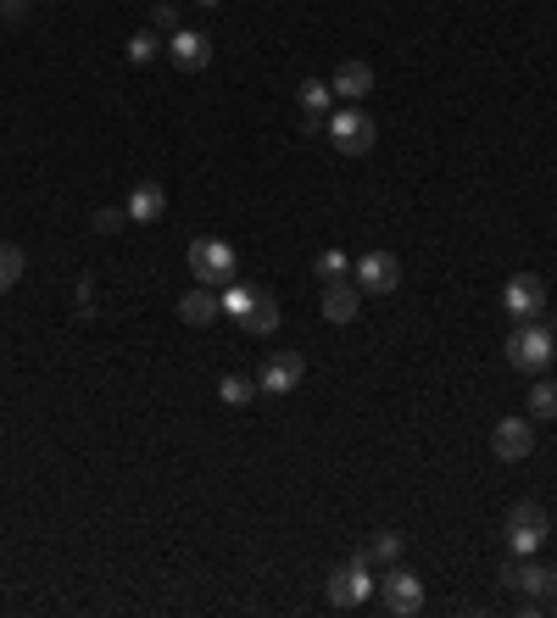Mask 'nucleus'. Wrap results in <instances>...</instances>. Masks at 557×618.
Instances as JSON below:
<instances>
[{
  "label": "nucleus",
  "instance_id": "f3484780",
  "mask_svg": "<svg viewBox=\"0 0 557 618\" xmlns=\"http://www.w3.org/2000/svg\"><path fill=\"white\" fill-rule=\"evenodd\" d=\"M218 312H223V307H218V296H212V291H190V296L178 301V318H184V323H196V329H201V323H212Z\"/></svg>",
  "mask_w": 557,
  "mask_h": 618
},
{
  "label": "nucleus",
  "instance_id": "cd10ccee",
  "mask_svg": "<svg viewBox=\"0 0 557 618\" xmlns=\"http://www.w3.org/2000/svg\"><path fill=\"white\" fill-rule=\"evenodd\" d=\"M157 28H168V34H178V17H173V7H157Z\"/></svg>",
  "mask_w": 557,
  "mask_h": 618
},
{
  "label": "nucleus",
  "instance_id": "39448f33",
  "mask_svg": "<svg viewBox=\"0 0 557 618\" xmlns=\"http://www.w3.org/2000/svg\"><path fill=\"white\" fill-rule=\"evenodd\" d=\"M374 574H368V557H351V563H341L330 580H323V591H330V602L335 607H362L368 596H374Z\"/></svg>",
  "mask_w": 557,
  "mask_h": 618
},
{
  "label": "nucleus",
  "instance_id": "1a4fd4ad",
  "mask_svg": "<svg viewBox=\"0 0 557 618\" xmlns=\"http://www.w3.org/2000/svg\"><path fill=\"white\" fill-rule=\"evenodd\" d=\"M357 268V291L362 296H391L396 284H401V262L391 257V251H368L362 262H351Z\"/></svg>",
  "mask_w": 557,
  "mask_h": 618
},
{
  "label": "nucleus",
  "instance_id": "c85d7f7f",
  "mask_svg": "<svg viewBox=\"0 0 557 618\" xmlns=\"http://www.w3.org/2000/svg\"><path fill=\"white\" fill-rule=\"evenodd\" d=\"M196 7H223V0H196Z\"/></svg>",
  "mask_w": 557,
  "mask_h": 618
},
{
  "label": "nucleus",
  "instance_id": "6e6552de",
  "mask_svg": "<svg viewBox=\"0 0 557 618\" xmlns=\"http://www.w3.org/2000/svg\"><path fill=\"white\" fill-rule=\"evenodd\" d=\"M502 307L513 312L519 323H535L546 312V284L535 273H513V279H507V291H502Z\"/></svg>",
  "mask_w": 557,
  "mask_h": 618
},
{
  "label": "nucleus",
  "instance_id": "4be33fe9",
  "mask_svg": "<svg viewBox=\"0 0 557 618\" xmlns=\"http://www.w3.org/2000/svg\"><path fill=\"white\" fill-rule=\"evenodd\" d=\"M330 101H335V89L323 84V78H307L301 84V112H318L323 118V112H330Z\"/></svg>",
  "mask_w": 557,
  "mask_h": 618
},
{
  "label": "nucleus",
  "instance_id": "f8f14e48",
  "mask_svg": "<svg viewBox=\"0 0 557 618\" xmlns=\"http://www.w3.org/2000/svg\"><path fill=\"white\" fill-rule=\"evenodd\" d=\"M168 57H173V67H184V73H201V67L212 62V39H207L201 28H178V34L168 39Z\"/></svg>",
  "mask_w": 557,
  "mask_h": 618
},
{
  "label": "nucleus",
  "instance_id": "2eb2a0df",
  "mask_svg": "<svg viewBox=\"0 0 557 618\" xmlns=\"http://www.w3.org/2000/svg\"><path fill=\"white\" fill-rule=\"evenodd\" d=\"M330 89L346 95V101H362V95L374 89V67H368V62H341V73L330 78Z\"/></svg>",
  "mask_w": 557,
  "mask_h": 618
},
{
  "label": "nucleus",
  "instance_id": "9b49d317",
  "mask_svg": "<svg viewBox=\"0 0 557 618\" xmlns=\"http://www.w3.org/2000/svg\"><path fill=\"white\" fill-rule=\"evenodd\" d=\"M380 602H385L396 618H407V613L424 607V585H418V574H407V568L391 563V574L380 580Z\"/></svg>",
  "mask_w": 557,
  "mask_h": 618
},
{
  "label": "nucleus",
  "instance_id": "423d86ee",
  "mask_svg": "<svg viewBox=\"0 0 557 618\" xmlns=\"http://www.w3.org/2000/svg\"><path fill=\"white\" fill-rule=\"evenodd\" d=\"M330 139H335V151H346V157H368V151H374V118H368L362 107H346V112L330 118Z\"/></svg>",
  "mask_w": 557,
  "mask_h": 618
},
{
  "label": "nucleus",
  "instance_id": "20e7f679",
  "mask_svg": "<svg viewBox=\"0 0 557 618\" xmlns=\"http://www.w3.org/2000/svg\"><path fill=\"white\" fill-rule=\"evenodd\" d=\"M235 246L228 240H212V234H201V240H190V273L201 279V284H228L235 279Z\"/></svg>",
  "mask_w": 557,
  "mask_h": 618
},
{
  "label": "nucleus",
  "instance_id": "ddd939ff",
  "mask_svg": "<svg viewBox=\"0 0 557 618\" xmlns=\"http://www.w3.org/2000/svg\"><path fill=\"white\" fill-rule=\"evenodd\" d=\"M357 307H362L357 279H351V284H346V279H330V284H323V318H330V323H351Z\"/></svg>",
  "mask_w": 557,
  "mask_h": 618
},
{
  "label": "nucleus",
  "instance_id": "0eeeda50",
  "mask_svg": "<svg viewBox=\"0 0 557 618\" xmlns=\"http://www.w3.org/2000/svg\"><path fill=\"white\" fill-rule=\"evenodd\" d=\"M307 379V357L301 351H278V357H268L262 362V373H257V391L262 396H290L296 385Z\"/></svg>",
  "mask_w": 557,
  "mask_h": 618
},
{
  "label": "nucleus",
  "instance_id": "412c9836",
  "mask_svg": "<svg viewBox=\"0 0 557 618\" xmlns=\"http://www.w3.org/2000/svg\"><path fill=\"white\" fill-rule=\"evenodd\" d=\"M218 396H223L228 407H246V401L257 396V385H251L246 373H223V379H218Z\"/></svg>",
  "mask_w": 557,
  "mask_h": 618
},
{
  "label": "nucleus",
  "instance_id": "7ed1b4c3",
  "mask_svg": "<svg viewBox=\"0 0 557 618\" xmlns=\"http://www.w3.org/2000/svg\"><path fill=\"white\" fill-rule=\"evenodd\" d=\"M502 585L530 596V607H546L557 596V574H552V568H541V563H530V557H507L502 563Z\"/></svg>",
  "mask_w": 557,
  "mask_h": 618
},
{
  "label": "nucleus",
  "instance_id": "f03ea898",
  "mask_svg": "<svg viewBox=\"0 0 557 618\" xmlns=\"http://www.w3.org/2000/svg\"><path fill=\"white\" fill-rule=\"evenodd\" d=\"M546 535H552V518H546V507H535V502H519L513 512H507V557H535Z\"/></svg>",
  "mask_w": 557,
  "mask_h": 618
},
{
  "label": "nucleus",
  "instance_id": "4468645a",
  "mask_svg": "<svg viewBox=\"0 0 557 618\" xmlns=\"http://www.w3.org/2000/svg\"><path fill=\"white\" fill-rule=\"evenodd\" d=\"M123 212H128V223H157V218L168 212V189L151 184V178H146V184H134V196H128Z\"/></svg>",
  "mask_w": 557,
  "mask_h": 618
},
{
  "label": "nucleus",
  "instance_id": "b1692460",
  "mask_svg": "<svg viewBox=\"0 0 557 618\" xmlns=\"http://www.w3.org/2000/svg\"><path fill=\"white\" fill-rule=\"evenodd\" d=\"M17 279H23V251L17 246H0V291H12Z\"/></svg>",
  "mask_w": 557,
  "mask_h": 618
},
{
  "label": "nucleus",
  "instance_id": "393cba45",
  "mask_svg": "<svg viewBox=\"0 0 557 618\" xmlns=\"http://www.w3.org/2000/svg\"><path fill=\"white\" fill-rule=\"evenodd\" d=\"M346 268H351L346 251H323V257H318V279H323V284H330V279H346Z\"/></svg>",
  "mask_w": 557,
  "mask_h": 618
},
{
  "label": "nucleus",
  "instance_id": "bb28decb",
  "mask_svg": "<svg viewBox=\"0 0 557 618\" xmlns=\"http://www.w3.org/2000/svg\"><path fill=\"white\" fill-rule=\"evenodd\" d=\"M28 12V0H0V17H7V23H17Z\"/></svg>",
  "mask_w": 557,
  "mask_h": 618
},
{
  "label": "nucleus",
  "instance_id": "a878e982",
  "mask_svg": "<svg viewBox=\"0 0 557 618\" xmlns=\"http://www.w3.org/2000/svg\"><path fill=\"white\" fill-rule=\"evenodd\" d=\"M123 223H128V212H123V207H101V212H96V228H101V234H117Z\"/></svg>",
  "mask_w": 557,
  "mask_h": 618
},
{
  "label": "nucleus",
  "instance_id": "aec40b11",
  "mask_svg": "<svg viewBox=\"0 0 557 618\" xmlns=\"http://www.w3.org/2000/svg\"><path fill=\"white\" fill-rule=\"evenodd\" d=\"M530 418H557V385L546 373H535V385H530Z\"/></svg>",
  "mask_w": 557,
  "mask_h": 618
},
{
  "label": "nucleus",
  "instance_id": "f257e3e1",
  "mask_svg": "<svg viewBox=\"0 0 557 618\" xmlns=\"http://www.w3.org/2000/svg\"><path fill=\"white\" fill-rule=\"evenodd\" d=\"M552 351H557V335L535 318V323H519L513 335H507V362L519 373H546L552 368Z\"/></svg>",
  "mask_w": 557,
  "mask_h": 618
},
{
  "label": "nucleus",
  "instance_id": "a211bd4d",
  "mask_svg": "<svg viewBox=\"0 0 557 618\" xmlns=\"http://www.w3.org/2000/svg\"><path fill=\"white\" fill-rule=\"evenodd\" d=\"M362 557H368V568H374V563H385V568L401 563V535H396V530H380L374 541L362 546Z\"/></svg>",
  "mask_w": 557,
  "mask_h": 618
},
{
  "label": "nucleus",
  "instance_id": "5701e85b",
  "mask_svg": "<svg viewBox=\"0 0 557 618\" xmlns=\"http://www.w3.org/2000/svg\"><path fill=\"white\" fill-rule=\"evenodd\" d=\"M157 51H162V39H157V34H146V28H139V34L128 39V62H134V67L157 62Z\"/></svg>",
  "mask_w": 557,
  "mask_h": 618
},
{
  "label": "nucleus",
  "instance_id": "6ab92c4d",
  "mask_svg": "<svg viewBox=\"0 0 557 618\" xmlns=\"http://www.w3.org/2000/svg\"><path fill=\"white\" fill-rule=\"evenodd\" d=\"M240 323L251 329V335H273V329H278V301H273V296H257V307H251Z\"/></svg>",
  "mask_w": 557,
  "mask_h": 618
},
{
  "label": "nucleus",
  "instance_id": "dca6fc26",
  "mask_svg": "<svg viewBox=\"0 0 557 618\" xmlns=\"http://www.w3.org/2000/svg\"><path fill=\"white\" fill-rule=\"evenodd\" d=\"M257 296H262V291H257V284H240V279H228V284H223V296H218V307H223L228 318H235V323H240V318H246V312L257 307Z\"/></svg>",
  "mask_w": 557,
  "mask_h": 618
},
{
  "label": "nucleus",
  "instance_id": "9d476101",
  "mask_svg": "<svg viewBox=\"0 0 557 618\" xmlns=\"http://www.w3.org/2000/svg\"><path fill=\"white\" fill-rule=\"evenodd\" d=\"M491 446L502 462H524L535 452V418H502L491 430Z\"/></svg>",
  "mask_w": 557,
  "mask_h": 618
}]
</instances>
